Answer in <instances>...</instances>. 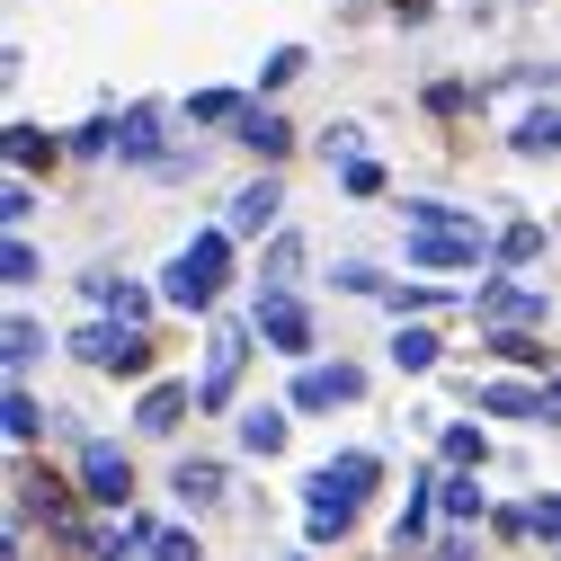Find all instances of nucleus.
<instances>
[{
  "mask_svg": "<svg viewBox=\"0 0 561 561\" xmlns=\"http://www.w3.org/2000/svg\"><path fill=\"white\" fill-rule=\"evenodd\" d=\"M90 304H99V312H125V321H134V312H144V295H134V286H125V276H90Z\"/></svg>",
  "mask_w": 561,
  "mask_h": 561,
  "instance_id": "9d476101",
  "label": "nucleus"
},
{
  "mask_svg": "<svg viewBox=\"0 0 561 561\" xmlns=\"http://www.w3.org/2000/svg\"><path fill=\"white\" fill-rule=\"evenodd\" d=\"M241 134H250L259 152H286V116H267V107H250V125H241Z\"/></svg>",
  "mask_w": 561,
  "mask_h": 561,
  "instance_id": "dca6fc26",
  "label": "nucleus"
},
{
  "mask_svg": "<svg viewBox=\"0 0 561 561\" xmlns=\"http://www.w3.org/2000/svg\"><path fill=\"white\" fill-rule=\"evenodd\" d=\"M36 428H45V410H36V401H27V392H10V437H19V446H27V437H36Z\"/></svg>",
  "mask_w": 561,
  "mask_h": 561,
  "instance_id": "aec40b11",
  "label": "nucleus"
},
{
  "mask_svg": "<svg viewBox=\"0 0 561 561\" xmlns=\"http://www.w3.org/2000/svg\"><path fill=\"white\" fill-rule=\"evenodd\" d=\"M224 267H232V232L187 241V259L170 267V304H179V312H205V304L224 295Z\"/></svg>",
  "mask_w": 561,
  "mask_h": 561,
  "instance_id": "f257e3e1",
  "label": "nucleus"
},
{
  "mask_svg": "<svg viewBox=\"0 0 561 561\" xmlns=\"http://www.w3.org/2000/svg\"><path fill=\"white\" fill-rule=\"evenodd\" d=\"M152 134H161V116H152V107H134V116L116 125V144H125V152H152Z\"/></svg>",
  "mask_w": 561,
  "mask_h": 561,
  "instance_id": "2eb2a0df",
  "label": "nucleus"
},
{
  "mask_svg": "<svg viewBox=\"0 0 561 561\" xmlns=\"http://www.w3.org/2000/svg\"><path fill=\"white\" fill-rule=\"evenodd\" d=\"M241 446H250V455H276V446H286V419H276V410L241 419Z\"/></svg>",
  "mask_w": 561,
  "mask_h": 561,
  "instance_id": "9b49d317",
  "label": "nucleus"
},
{
  "mask_svg": "<svg viewBox=\"0 0 561 561\" xmlns=\"http://www.w3.org/2000/svg\"><path fill=\"white\" fill-rule=\"evenodd\" d=\"M472 312H481V330H500V339H526V330L543 321V295H526V286H490Z\"/></svg>",
  "mask_w": 561,
  "mask_h": 561,
  "instance_id": "f03ea898",
  "label": "nucleus"
},
{
  "mask_svg": "<svg viewBox=\"0 0 561 561\" xmlns=\"http://www.w3.org/2000/svg\"><path fill=\"white\" fill-rule=\"evenodd\" d=\"M500 259H508V267L543 259V232H535V224H508V232H500Z\"/></svg>",
  "mask_w": 561,
  "mask_h": 561,
  "instance_id": "4468645a",
  "label": "nucleus"
},
{
  "mask_svg": "<svg viewBox=\"0 0 561 561\" xmlns=\"http://www.w3.org/2000/svg\"><path fill=\"white\" fill-rule=\"evenodd\" d=\"M437 508H446V517H481V490H472V481H437Z\"/></svg>",
  "mask_w": 561,
  "mask_h": 561,
  "instance_id": "a211bd4d",
  "label": "nucleus"
},
{
  "mask_svg": "<svg viewBox=\"0 0 561 561\" xmlns=\"http://www.w3.org/2000/svg\"><path fill=\"white\" fill-rule=\"evenodd\" d=\"M347 196H383V170L375 161H347Z\"/></svg>",
  "mask_w": 561,
  "mask_h": 561,
  "instance_id": "5701e85b",
  "label": "nucleus"
},
{
  "mask_svg": "<svg viewBox=\"0 0 561 561\" xmlns=\"http://www.w3.org/2000/svg\"><path fill=\"white\" fill-rule=\"evenodd\" d=\"M36 347H45V330H36V321H10V366H27Z\"/></svg>",
  "mask_w": 561,
  "mask_h": 561,
  "instance_id": "4be33fe9",
  "label": "nucleus"
},
{
  "mask_svg": "<svg viewBox=\"0 0 561 561\" xmlns=\"http://www.w3.org/2000/svg\"><path fill=\"white\" fill-rule=\"evenodd\" d=\"M490 410H543V401H535L526 383H490Z\"/></svg>",
  "mask_w": 561,
  "mask_h": 561,
  "instance_id": "393cba45",
  "label": "nucleus"
},
{
  "mask_svg": "<svg viewBox=\"0 0 561 561\" xmlns=\"http://www.w3.org/2000/svg\"><path fill=\"white\" fill-rule=\"evenodd\" d=\"M134 419H144L152 437H161V428H179V419H187V383H161V392H144V410H134Z\"/></svg>",
  "mask_w": 561,
  "mask_h": 561,
  "instance_id": "1a4fd4ad",
  "label": "nucleus"
},
{
  "mask_svg": "<svg viewBox=\"0 0 561 561\" xmlns=\"http://www.w3.org/2000/svg\"><path fill=\"white\" fill-rule=\"evenodd\" d=\"M81 490H90V500H125V490H134V463H125L116 446H90V455H81Z\"/></svg>",
  "mask_w": 561,
  "mask_h": 561,
  "instance_id": "423d86ee",
  "label": "nucleus"
},
{
  "mask_svg": "<svg viewBox=\"0 0 561 561\" xmlns=\"http://www.w3.org/2000/svg\"><path fill=\"white\" fill-rule=\"evenodd\" d=\"M526 526H535V535H561V500H535V508H526Z\"/></svg>",
  "mask_w": 561,
  "mask_h": 561,
  "instance_id": "a878e982",
  "label": "nucleus"
},
{
  "mask_svg": "<svg viewBox=\"0 0 561 561\" xmlns=\"http://www.w3.org/2000/svg\"><path fill=\"white\" fill-rule=\"evenodd\" d=\"M241 347H250V330H215V357H205V401H232V375H241Z\"/></svg>",
  "mask_w": 561,
  "mask_h": 561,
  "instance_id": "6e6552de",
  "label": "nucleus"
},
{
  "mask_svg": "<svg viewBox=\"0 0 561 561\" xmlns=\"http://www.w3.org/2000/svg\"><path fill=\"white\" fill-rule=\"evenodd\" d=\"M366 392V375L357 366H304L295 375V410H321V401H357Z\"/></svg>",
  "mask_w": 561,
  "mask_h": 561,
  "instance_id": "20e7f679",
  "label": "nucleus"
},
{
  "mask_svg": "<svg viewBox=\"0 0 561 561\" xmlns=\"http://www.w3.org/2000/svg\"><path fill=\"white\" fill-rule=\"evenodd\" d=\"M179 490L205 508V500H224V472H215V463H187V472H179Z\"/></svg>",
  "mask_w": 561,
  "mask_h": 561,
  "instance_id": "f3484780",
  "label": "nucleus"
},
{
  "mask_svg": "<svg viewBox=\"0 0 561 561\" xmlns=\"http://www.w3.org/2000/svg\"><path fill=\"white\" fill-rule=\"evenodd\" d=\"M276 196H286L276 179H250V187L232 196V215H224V232H267V224H276Z\"/></svg>",
  "mask_w": 561,
  "mask_h": 561,
  "instance_id": "0eeeda50",
  "label": "nucleus"
},
{
  "mask_svg": "<svg viewBox=\"0 0 561 561\" xmlns=\"http://www.w3.org/2000/svg\"><path fill=\"white\" fill-rule=\"evenodd\" d=\"M543 419H552V428H561V383H552V392H543Z\"/></svg>",
  "mask_w": 561,
  "mask_h": 561,
  "instance_id": "bb28decb",
  "label": "nucleus"
},
{
  "mask_svg": "<svg viewBox=\"0 0 561 561\" xmlns=\"http://www.w3.org/2000/svg\"><path fill=\"white\" fill-rule=\"evenodd\" d=\"M295 267H304V241L286 232V241H276V250H267V295H286V276H295Z\"/></svg>",
  "mask_w": 561,
  "mask_h": 561,
  "instance_id": "ddd939ff",
  "label": "nucleus"
},
{
  "mask_svg": "<svg viewBox=\"0 0 561 561\" xmlns=\"http://www.w3.org/2000/svg\"><path fill=\"white\" fill-rule=\"evenodd\" d=\"M72 347H81L90 366H116V375H134V366L152 357V347H144V330H81Z\"/></svg>",
  "mask_w": 561,
  "mask_h": 561,
  "instance_id": "7ed1b4c3",
  "label": "nucleus"
},
{
  "mask_svg": "<svg viewBox=\"0 0 561 561\" xmlns=\"http://www.w3.org/2000/svg\"><path fill=\"white\" fill-rule=\"evenodd\" d=\"M0 276H10V286H27V276H36V250H27V241H10V259H0Z\"/></svg>",
  "mask_w": 561,
  "mask_h": 561,
  "instance_id": "b1692460",
  "label": "nucleus"
},
{
  "mask_svg": "<svg viewBox=\"0 0 561 561\" xmlns=\"http://www.w3.org/2000/svg\"><path fill=\"white\" fill-rule=\"evenodd\" d=\"M392 357H401V366H437V330H410V339H392Z\"/></svg>",
  "mask_w": 561,
  "mask_h": 561,
  "instance_id": "6ab92c4d",
  "label": "nucleus"
},
{
  "mask_svg": "<svg viewBox=\"0 0 561 561\" xmlns=\"http://www.w3.org/2000/svg\"><path fill=\"white\" fill-rule=\"evenodd\" d=\"M259 330L286 347V357H295V347H312V321H304V304H295V295H259Z\"/></svg>",
  "mask_w": 561,
  "mask_h": 561,
  "instance_id": "39448f33",
  "label": "nucleus"
},
{
  "mask_svg": "<svg viewBox=\"0 0 561 561\" xmlns=\"http://www.w3.org/2000/svg\"><path fill=\"white\" fill-rule=\"evenodd\" d=\"M152 561H196V535H187V526H170V535H152Z\"/></svg>",
  "mask_w": 561,
  "mask_h": 561,
  "instance_id": "412c9836",
  "label": "nucleus"
},
{
  "mask_svg": "<svg viewBox=\"0 0 561 561\" xmlns=\"http://www.w3.org/2000/svg\"><path fill=\"white\" fill-rule=\"evenodd\" d=\"M552 144H561V116H552V107H535V116L517 125V152H552Z\"/></svg>",
  "mask_w": 561,
  "mask_h": 561,
  "instance_id": "f8f14e48",
  "label": "nucleus"
}]
</instances>
